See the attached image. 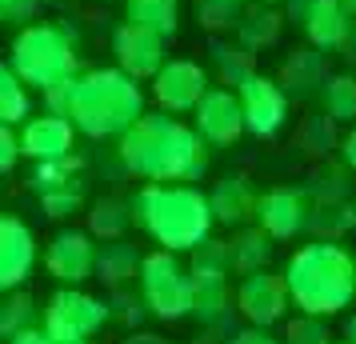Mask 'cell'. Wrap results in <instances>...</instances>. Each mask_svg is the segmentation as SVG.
Wrapping results in <instances>:
<instances>
[{"label":"cell","instance_id":"obj_22","mask_svg":"<svg viewBox=\"0 0 356 344\" xmlns=\"http://www.w3.org/2000/svg\"><path fill=\"white\" fill-rule=\"evenodd\" d=\"M324 81H328V76H324V52L312 49V44L292 49L289 56H284V65H280V84H284L289 92H296V97L312 92V88L324 84Z\"/></svg>","mask_w":356,"mask_h":344},{"label":"cell","instance_id":"obj_4","mask_svg":"<svg viewBox=\"0 0 356 344\" xmlns=\"http://www.w3.org/2000/svg\"><path fill=\"white\" fill-rule=\"evenodd\" d=\"M145 116V92L136 76L124 68H88L76 76V100H72V124L92 136H124V132Z\"/></svg>","mask_w":356,"mask_h":344},{"label":"cell","instance_id":"obj_39","mask_svg":"<svg viewBox=\"0 0 356 344\" xmlns=\"http://www.w3.org/2000/svg\"><path fill=\"white\" fill-rule=\"evenodd\" d=\"M24 156V145H20V132H13V124H0V172L8 177L17 161Z\"/></svg>","mask_w":356,"mask_h":344},{"label":"cell","instance_id":"obj_32","mask_svg":"<svg viewBox=\"0 0 356 344\" xmlns=\"http://www.w3.org/2000/svg\"><path fill=\"white\" fill-rule=\"evenodd\" d=\"M348 172H353V168H348L344 161H340V164H328V168H321V172H316L312 193H316V200H321L324 208L344 200V193H348V181H344V177H348Z\"/></svg>","mask_w":356,"mask_h":344},{"label":"cell","instance_id":"obj_23","mask_svg":"<svg viewBox=\"0 0 356 344\" xmlns=\"http://www.w3.org/2000/svg\"><path fill=\"white\" fill-rule=\"evenodd\" d=\"M212 68H216V76H220V84H232V88H241L252 72H260L257 68V52L244 49L241 40H212Z\"/></svg>","mask_w":356,"mask_h":344},{"label":"cell","instance_id":"obj_34","mask_svg":"<svg viewBox=\"0 0 356 344\" xmlns=\"http://www.w3.org/2000/svg\"><path fill=\"white\" fill-rule=\"evenodd\" d=\"M193 268H209V272H228L232 268V245L209 236L204 245L193 248Z\"/></svg>","mask_w":356,"mask_h":344},{"label":"cell","instance_id":"obj_40","mask_svg":"<svg viewBox=\"0 0 356 344\" xmlns=\"http://www.w3.org/2000/svg\"><path fill=\"white\" fill-rule=\"evenodd\" d=\"M228 344H280V341H276V336L268 332V328L248 325L244 332H232V336H228Z\"/></svg>","mask_w":356,"mask_h":344},{"label":"cell","instance_id":"obj_47","mask_svg":"<svg viewBox=\"0 0 356 344\" xmlns=\"http://www.w3.org/2000/svg\"><path fill=\"white\" fill-rule=\"evenodd\" d=\"M344 56L356 65V28H353V36H348V44H344Z\"/></svg>","mask_w":356,"mask_h":344},{"label":"cell","instance_id":"obj_7","mask_svg":"<svg viewBox=\"0 0 356 344\" xmlns=\"http://www.w3.org/2000/svg\"><path fill=\"white\" fill-rule=\"evenodd\" d=\"M113 320V309H108V300H100V296H88L81 288H60V293L49 296V304H44V320L40 325L52 332V341L56 344H76V341H92L100 328Z\"/></svg>","mask_w":356,"mask_h":344},{"label":"cell","instance_id":"obj_37","mask_svg":"<svg viewBox=\"0 0 356 344\" xmlns=\"http://www.w3.org/2000/svg\"><path fill=\"white\" fill-rule=\"evenodd\" d=\"M40 8H44V0H0V20L13 28H29V24H36Z\"/></svg>","mask_w":356,"mask_h":344},{"label":"cell","instance_id":"obj_9","mask_svg":"<svg viewBox=\"0 0 356 344\" xmlns=\"http://www.w3.org/2000/svg\"><path fill=\"white\" fill-rule=\"evenodd\" d=\"M209 68L188 60V56H172L164 60V68L152 76V100L161 104V113H196V104L209 92Z\"/></svg>","mask_w":356,"mask_h":344},{"label":"cell","instance_id":"obj_53","mask_svg":"<svg viewBox=\"0 0 356 344\" xmlns=\"http://www.w3.org/2000/svg\"><path fill=\"white\" fill-rule=\"evenodd\" d=\"M344 344H348V341H344Z\"/></svg>","mask_w":356,"mask_h":344},{"label":"cell","instance_id":"obj_20","mask_svg":"<svg viewBox=\"0 0 356 344\" xmlns=\"http://www.w3.org/2000/svg\"><path fill=\"white\" fill-rule=\"evenodd\" d=\"M284 24H289L284 8H276V4H257V0H252V8H244V13H241L236 40H241L244 49L264 52V49H273L276 40H280Z\"/></svg>","mask_w":356,"mask_h":344},{"label":"cell","instance_id":"obj_33","mask_svg":"<svg viewBox=\"0 0 356 344\" xmlns=\"http://www.w3.org/2000/svg\"><path fill=\"white\" fill-rule=\"evenodd\" d=\"M328 325H324V316H308L300 312L289 328H284V344H328Z\"/></svg>","mask_w":356,"mask_h":344},{"label":"cell","instance_id":"obj_15","mask_svg":"<svg viewBox=\"0 0 356 344\" xmlns=\"http://www.w3.org/2000/svg\"><path fill=\"white\" fill-rule=\"evenodd\" d=\"M36 268V236L20 216H0V288L13 293Z\"/></svg>","mask_w":356,"mask_h":344},{"label":"cell","instance_id":"obj_50","mask_svg":"<svg viewBox=\"0 0 356 344\" xmlns=\"http://www.w3.org/2000/svg\"><path fill=\"white\" fill-rule=\"evenodd\" d=\"M257 4H276V8H280V4H284V0H257Z\"/></svg>","mask_w":356,"mask_h":344},{"label":"cell","instance_id":"obj_24","mask_svg":"<svg viewBox=\"0 0 356 344\" xmlns=\"http://www.w3.org/2000/svg\"><path fill=\"white\" fill-rule=\"evenodd\" d=\"M124 20L152 28L161 36H177L180 28V0H124Z\"/></svg>","mask_w":356,"mask_h":344},{"label":"cell","instance_id":"obj_28","mask_svg":"<svg viewBox=\"0 0 356 344\" xmlns=\"http://www.w3.org/2000/svg\"><path fill=\"white\" fill-rule=\"evenodd\" d=\"M81 168H84V161L76 152H72V156H56V161H36L33 172H29V188H33L36 197L56 193V188H65V184L81 181Z\"/></svg>","mask_w":356,"mask_h":344},{"label":"cell","instance_id":"obj_30","mask_svg":"<svg viewBox=\"0 0 356 344\" xmlns=\"http://www.w3.org/2000/svg\"><path fill=\"white\" fill-rule=\"evenodd\" d=\"M36 325V300L24 288H13V293H4V304H0V336L4 341H13L17 332Z\"/></svg>","mask_w":356,"mask_h":344},{"label":"cell","instance_id":"obj_36","mask_svg":"<svg viewBox=\"0 0 356 344\" xmlns=\"http://www.w3.org/2000/svg\"><path fill=\"white\" fill-rule=\"evenodd\" d=\"M332 116H308L305 129H300V140H305V152H312V156H324L328 148H332Z\"/></svg>","mask_w":356,"mask_h":344},{"label":"cell","instance_id":"obj_11","mask_svg":"<svg viewBox=\"0 0 356 344\" xmlns=\"http://www.w3.org/2000/svg\"><path fill=\"white\" fill-rule=\"evenodd\" d=\"M289 300H292V293H289L284 272L276 277L268 268L248 272V277L241 280V288H236V312H241L248 325H260V328L276 325V320L289 312Z\"/></svg>","mask_w":356,"mask_h":344},{"label":"cell","instance_id":"obj_49","mask_svg":"<svg viewBox=\"0 0 356 344\" xmlns=\"http://www.w3.org/2000/svg\"><path fill=\"white\" fill-rule=\"evenodd\" d=\"M216 341V336H196V344H212Z\"/></svg>","mask_w":356,"mask_h":344},{"label":"cell","instance_id":"obj_2","mask_svg":"<svg viewBox=\"0 0 356 344\" xmlns=\"http://www.w3.org/2000/svg\"><path fill=\"white\" fill-rule=\"evenodd\" d=\"M132 224L168 252H193L212 236L216 213H212L209 193H200L193 184L145 181L132 197Z\"/></svg>","mask_w":356,"mask_h":344},{"label":"cell","instance_id":"obj_12","mask_svg":"<svg viewBox=\"0 0 356 344\" xmlns=\"http://www.w3.org/2000/svg\"><path fill=\"white\" fill-rule=\"evenodd\" d=\"M164 40L168 36L152 33V28H140L132 20H120L113 33V56H116V68H124L129 76L136 81H152L156 72L164 68Z\"/></svg>","mask_w":356,"mask_h":344},{"label":"cell","instance_id":"obj_26","mask_svg":"<svg viewBox=\"0 0 356 344\" xmlns=\"http://www.w3.org/2000/svg\"><path fill=\"white\" fill-rule=\"evenodd\" d=\"M129 224H132V200L100 197L97 204L88 208V232L100 236V240H120Z\"/></svg>","mask_w":356,"mask_h":344},{"label":"cell","instance_id":"obj_3","mask_svg":"<svg viewBox=\"0 0 356 344\" xmlns=\"http://www.w3.org/2000/svg\"><path fill=\"white\" fill-rule=\"evenodd\" d=\"M284 280L300 312L337 316L356 296V256L337 240H312L289 256Z\"/></svg>","mask_w":356,"mask_h":344},{"label":"cell","instance_id":"obj_29","mask_svg":"<svg viewBox=\"0 0 356 344\" xmlns=\"http://www.w3.org/2000/svg\"><path fill=\"white\" fill-rule=\"evenodd\" d=\"M324 113L340 120V124H353L356 120V76L353 72H337L324 81Z\"/></svg>","mask_w":356,"mask_h":344},{"label":"cell","instance_id":"obj_51","mask_svg":"<svg viewBox=\"0 0 356 344\" xmlns=\"http://www.w3.org/2000/svg\"><path fill=\"white\" fill-rule=\"evenodd\" d=\"M44 4H60V0H44Z\"/></svg>","mask_w":356,"mask_h":344},{"label":"cell","instance_id":"obj_42","mask_svg":"<svg viewBox=\"0 0 356 344\" xmlns=\"http://www.w3.org/2000/svg\"><path fill=\"white\" fill-rule=\"evenodd\" d=\"M8 344H56V341H52V332L44 325H33V328H24V332H17Z\"/></svg>","mask_w":356,"mask_h":344},{"label":"cell","instance_id":"obj_17","mask_svg":"<svg viewBox=\"0 0 356 344\" xmlns=\"http://www.w3.org/2000/svg\"><path fill=\"white\" fill-rule=\"evenodd\" d=\"M356 28V17L344 8V0H316V8L308 13V20L300 24V33L312 49L337 52L348 44V36Z\"/></svg>","mask_w":356,"mask_h":344},{"label":"cell","instance_id":"obj_27","mask_svg":"<svg viewBox=\"0 0 356 344\" xmlns=\"http://www.w3.org/2000/svg\"><path fill=\"white\" fill-rule=\"evenodd\" d=\"M33 113V100H29V84L17 68L0 65V124H24Z\"/></svg>","mask_w":356,"mask_h":344},{"label":"cell","instance_id":"obj_48","mask_svg":"<svg viewBox=\"0 0 356 344\" xmlns=\"http://www.w3.org/2000/svg\"><path fill=\"white\" fill-rule=\"evenodd\" d=\"M344 8H348V13L356 17V0H344Z\"/></svg>","mask_w":356,"mask_h":344},{"label":"cell","instance_id":"obj_10","mask_svg":"<svg viewBox=\"0 0 356 344\" xmlns=\"http://www.w3.org/2000/svg\"><path fill=\"white\" fill-rule=\"evenodd\" d=\"M97 252L100 248L92 245V232L65 229V232H56L49 240V248H44V268H49V277L56 284L76 288L88 277H97Z\"/></svg>","mask_w":356,"mask_h":344},{"label":"cell","instance_id":"obj_13","mask_svg":"<svg viewBox=\"0 0 356 344\" xmlns=\"http://www.w3.org/2000/svg\"><path fill=\"white\" fill-rule=\"evenodd\" d=\"M257 224L273 240H292L312 224V197L305 188H268L257 200Z\"/></svg>","mask_w":356,"mask_h":344},{"label":"cell","instance_id":"obj_43","mask_svg":"<svg viewBox=\"0 0 356 344\" xmlns=\"http://www.w3.org/2000/svg\"><path fill=\"white\" fill-rule=\"evenodd\" d=\"M340 161L356 172V129H348L344 136H340Z\"/></svg>","mask_w":356,"mask_h":344},{"label":"cell","instance_id":"obj_52","mask_svg":"<svg viewBox=\"0 0 356 344\" xmlns=\"http://www.w3.org/2000/svg\"><path fill=\"white\" fill-rule=\"evenodd\" d=\"M76 344H92V341H76Z\"/></svg>","mask_w":356,"mask_h":344},{"label":"cell","instance_id":"obj_6","mask_svg":"<svg viewBox=\"0 0 356 344\" xmlns=\"http://www.w3.org/2000/svg\"><path fill=\"white\" fill-rule=\"evenodd\" d=\"M140 296L156 320H184L193 312V272L168 248L148 252L140 264Z\"/></svg>","mask_w":356,"mask_h":344},{"label":"cell","instance_id":"obj_38","mask_svg":"<svg viewBox=\"0 0 356 344\" xmlns=\"http://www.w3.org/2000/svg\"><path fill=\"white\" fill-rule=\"evenodd\" d=\"M40 100H44V113H52V116H68V120H72V100H76V76H72V81L52 84L49 92H40Z\"/></svg>","mask_w":356,"mask_h":344},{"label":"cell","instance_id":"obj_18","mask_svg":"<svg viewBox=\"0 0 356 344\" xmlns=\"http://www.w3.org/2000/svg\"><path fill=\"white\" fill-rule=\"evenodd\" d=\"M212 213H216V224L225 229H244L248 220H257V188L248 184V177H220L212 184Z\"/></svg>","mask_w":356,"mask_h":344},{"label":"cell","instance_id":"obj_8","mask_svg":"<svg viewBox=\"0 0 356 344\" xmlns=\"http://www.w3.org/2000/svg\"><path fill=\"white\" fill-rule=\"evenodd\" d=\"M244 104V124L252 136L260 140H273L276 132L289 124V88L280 84V76L268 72H252L248 81L236 88Z\"/></svg>","mask_w":356,"mask_h":344},{"label":"cell","instance_id":"obj_19","mask_svg":"<svg viewBox=\"0 0 356 344\" xmlns=\"http://www.w3.org/2000/svg\"><path fill=\"white\" fill-rule=\"evenodd\" d=\"M228 296V272H209V268H193V316H200V325H225V316L232 309Z\"/></svg>","mask_w":356,"mask_h":344},{"label":"cell","instance_id":"obj_1","mask_svg":"<svg viewBox=\"0 0 356 344\" xmlns=\"http://www.w3.org/2000/svg\"><path fill=\"white\" fill-rule=\"evenodd\" d=\"M209 140L196 129L180 124L172 113H145L132 124L120 145L116 156L124 164V172L140 177L152 184H188L200 181L209 168Z\"/></svg>","mask_w":356,"mask_h":344},{"label":"cell","instance_id":"obj_44","mask_svg":"<svg viewBox=\"0 0 356 344\" xmlns=\"http://www.w3.org/2000/svg\"><path fill=\"white\" fill-rule=\"evenodd\" d=\"M196 8H225V13H244V0H196Z\"/></svg>","mask_w":356,"mask_h":344},{"label":"cell","instance_id":"obj_21","mask_svg":"<svg viewBox=\"0 0 356 344\" xmlns=\"http://www.w3.org/2000/svg\"><path fill=\"white\" fill-rule=\"evenodd\" d=\"M140 264H145V256L124 236L120 240H108L97 252V280L108 284V288H124L129 280H140Z\"/></svg>","mask_w":356,"mask_h":344},{"label":"cell","instance_id":"obj_45","mask_svg":"<svg viewBox=\"0 0 356 344\" xmlns=\"http://www.w3.org/2000/svg\"><path fill=\"white\" fill-rule=\"evenodd\" d=\"M120 344H168V341L156 336V332H132V336H124Z\"/></svg>","mask_w":356,"mask_h":344},{"label":"cell","instance_id":"obj_35","mask_svg":"<svg viewBox=\"0 0 356 344\" xmlns=\"http://www.w3.org/2000/svg\"><path fill=\"white\" fill-rule=\"evenodd\" d=\"M108 309H113V320L124 328H136L140 325V316L148 312L145 296L129 293V288H113V300H108Z\"/></svg>","mask_w":356,"mask_h":344},{"label":"cell","instance_id":"obj_25","mask_svg":"<svg viewBox=\"0 0 356 344\" xmlns=\"http://www.w3.org/2000/svg\"><path fill=\"white\" fill-rule=\"evenodd\" d=\"M228 245H232V268H236L241 277H248V272L264 268V264H268V256H273V236L260 229V224H257V229H248V224H244V229H236Z\"/></svg>","mask_w":356,"mask_h":344},{"label":"cell","instance_id":"obj_16","mask_svg":"<svg viewBox=\"0 0 356 344\" xmlns=\"http://www.w3.org/2000/svg\"><path fill=\"white\" fill-rule=\"evenodd\" d=\"M76 132L81 129L68 116H29L20 124V145H24V156H33V161H56V156H72Z\"/></svg>","mask_w":356,"mask_h":344},{"label":"cell","instance_id":"obj_41","mask_svg":"<svg viewBox=\"0 0 356 344\" xmlns=\"http://www.w3.org/2000/svg\"><path fill=\"white\" fill-rule=\"evenodd\" d=\"M280 8H284V17H289V24H296V28H300V24L308 20V13L316 8V0H284Z\"/></svg>","mask_w":356,"mask_h":344},{"label":"cell","instance_id":"obj_5","mask_svg":"<svg viewBox=\"0 0 356 344\" xmlns=\"http://www.w3.org/2000/svg\"><path fill=\"white\" fill-rule=\"evenodd\" d=\"M8 65L17 68L24 84L36 92H49L52 84L72 81L76 72V36L60 20H36L13 36Z\"/></svg>","mask_w":356,"mask_h":344},{"label":"cell","instance_id":"obj_31","mask_svg":"<svg viewBox=\"0 0 356 344\" xmlns=\"http://www.w3.org/2000/svg\"><path fill=\"white\" fill-rule=\"evenodd\" d=\"M40 208H44V216H52V220H65V216L81 213L84 208V177L65 184V188H56V193H44V197H40Z\"/></svg>","mask_w":356,"mask_h":344},{"label":"cell","instance_id":"obj_14","mask_svg":"<svg viewBox=\"0 0 356 344\" xmlns=\"http://www.w3.org/2000/svg\"><path fill=\"white\" fill-rule=\"evenodd\" d=\"M196 132L216 148H228L241 140V132H248L244 124V104H241V92L236 88H209L204 100L196 104Z\"/></svg>","mask_w":356,"mask_h":344},{"label":"cell","instance_id":"obj_46","mask_svg":"<svg viewBox=\"0 0 356 344\" xmlns=\"http://www.w3.org/2000/svg\"><path fill=\"white\" fill-rule=\"evenodd\" d=\"M344 341H348V344H356V312L348 316V320H344Z\"/></svg>","mask_w":356,"mask_h":344}]
</instances>
